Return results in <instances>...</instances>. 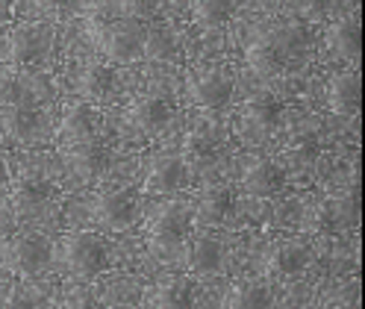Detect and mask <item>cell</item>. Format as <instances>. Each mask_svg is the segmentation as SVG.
Instances as JSON below:
<instances>
[{
	"label": "cell",
	"instance_id": "obj_1",
	"mask_svg": "<svg viewBox=\"0 0 365 309\" xmlns=\"http://www.w3.org/2000/svg\"><path fill=\"white\" fill-rule=\"evenodd\" d=\"M62 262L77 280H91L109 268V248L98 233H68L62 241Z\"/></svg>",
	"mask_w": 365,
	"mask_h": 309
},
{
	"label": "cell",
	"instance_id": "obj_2",
	"mask_svg": "<svg viewBox=\"0 0 365 309\" xmlns=\"http://www.w3.org/2000/svg\"><path fill=\"white\" fill-rule=\"evenodd\" d=\"M301 33L298 30H262L247 44V65L259 74H274L289 62V53L298 48Z\"/></svg>",
	"mask_w": 365,
	"mask_h": 309
},
{
	"label": "cell",
	"instance_id": "obj_3",
	"mask_svg": "<svg viewBox=\"0 0 365 309\" xmlns=\"http://www.w3.org/2000/svg\"><path fill=\"white\" fill-rule=\"evenodd\" d=\"M98 51L109 59V62H118V65H130L142 56V44H145V30L135 27L133 21H115V24H98L95 33Z\"/></svg>",
	"mask_w": 365,
	"mask_h": 309
},
{
	"label": "cell",
	"instance_id": "obj_4",
	"mask_svg": "<svg viewBox=\"0 0 365 309\" xmlns=\"http://www.w3.org/2000/svg\"><path fill=\"white\" fill-rule=\"evenodd\" d=\"M53 48V27L44 24V21H24V24H15L9 30L6 38V51H9V62L24 68V65H38Z\"/></svg>",
	"mask_w": 365,
	"mask_h": 309
},
{
	"label": "cell",
	"instance_id": "obj_5",
	"mask_svg": "<svg viewBox=\"0 0 365 309\" xmlns=\"http://www.w3.org/2000/svg\"><path fill=\"white\" fill-rule=\"evenodd\" d=\"M236 92V80L224 68H195L186 77V95L200 109H224Z\"/></svg>",
	"mask_w": 365,
	"mask_h": 309
},
{
	"label": "cell",
	"instance_id": "obj_6",
	"mask_svg": "<svg viewBox=\"0 0 365 309\" xmlns=\"http://www.w3.org/2000/svg\"><path fill=\"white\" fill-rule=\"evenodd\" d=\"M6 265L21 274V277H41L44 271L51 268V262H53V245L44 236L38 233H27V236H12L6 241Z\"/></svg>",
	"mask_w": 365,
	"mask_h": 309
},
{
	"label": "cell",
	"instance_id": "obj_7",
	"mask_svg": "<svg viewBox=\"0 0 365 309\" xmlns=\"http://www.w3.org/2000/svg\"><path fill=\"white\" fill-rule=\"evenodd\" d=\"M139 215H142V201L130 189H109L95 201V218L101 221V227L112 233H124L135 227Z\"/></svg>",
	"mask_w": 365,
	"mask_h": 309
},
{
	"label": "cell",
	"instance_id": "obj_8",
	"mask_svg": "<svg viewBox=\"0 0 365 309\" xmlns=\"http://www.w3.org/2000/svg\"><path fill=\"white\" fill-rule=\"evenodd\" d=\"M48 92H51L48 83L27 74V71H4L0 74V109L38 106V100Z\"/></svg>",
	"mask_w": 365,
	"mask_h": 309
},
{
	"label": "cell",
	"instance_id": "obj_9",
	"mask_svg": "<svg viewBox=\"0 0 365 309\" xmlns=\"http://www.w3.org/2000/svg\"><path fill=\"white\" fill-rule=\"evenodd\" d=\"M280 124V103L274 98H257L250 100L245 109H242V118H239V130L242 136L250 142V145H259L265 142L274 130Z\"/></svg>",
	"mask_w": 365,
	"mask_h": 309
},
{
	"label": "cell",
	"instance_id": "obj_10",
	"mask_svg": "<svg viewBox=\"0 0 365 309\" xmlns=\"http://www.w3.org/2000/svg\"><path fill=\"white\" fill-rule=\"evenodd\" d=\"M195 224V212L189 204H182V201H171L165 206H159L150 218V239H159V241H165V245H174V241H182V236H186Z\"/></svg>",
	"mask_w": 365,
	"mask_h": 309
},
{
	"label": "cell",
	"instance_id": "obj_11",
	"mask_svg": "<svg viewBox=\"0 0 365 309\" xmlns=\"http://www.w3.org/2000/svg\"><path fill=\"white\" fill-rule=\"evenodd\" d=\"M186 183H189V162H186V157H177V153L153 159L148 174H145V192L148 194H171Z\"/></svg>",
	"mask_w": 365,
	"mask_h": 309
},
{
	"label": "cell",
	"instance_id": "obj_12",
	"mask_svg": "<svg viewBox=\"0 0 365 309\" xmlns=\"http://www.w3.org/2000/svg\"><path fill=\"white\" fill-rule=\"evenodd\" d=\"M98 132V112L95 106L86 100H71L65 103L62 118H59V136L68 145H80V142H91Z\"/></svg>",
	"mask_w": 365,
	"mask_h": 309
},
{
	"label": "cell",
	"instance_id": "obj_13",
	"mask_svg": "<svg viewBox=\"0 0 365 309\" xmlns=\"http://www.w3.org/2000/svg\"><path fill=\"white\" fill-rule=\"evenodd\" d=\"M242 189L257 197H274L286 189V171L274 159H254L242 171Z\"/></svg>",
	"mask_w": 365,
	"mask_h": 309
},
{
	"label": "cell",
	"instance_id": "obj_14",
	"mask_svg": "<svg viewBox=\"0 0 365 309\" xmlns=\"http://www.w3.org/2000/svg\"><path fill=\"white\" fill-rule=\"evenodd\" d=\"M65 159H68V168L77 174V180L95 183L109 165V150L101 142L91 139V142H80V145H68Z\"/></svg>",
	"mask_w": 365,
	"mask_h": 309
},
{
	"label": "cell",
	"instance_id": "obj_15",
	"mask_svg": "<svg viewBox=\"0 0 365 309\" xmlns=\"http://www.w3.org/2000/svg\"><path fill=\"white\" fill-rule=\"evenodd\" d=\"M327 106L330 112L354 118L362 106V80L356 71H339L327 83Z\"/></svg>",
	"mask_w": 365,
	"mask_h": 309
},
{
	"label": "cell",
	"instance_id": "obj_16",
	"mask_svg": "<svg viewBox=\"0 0 365 309\" xmlns=\"http://www.w3.org/2000/svg\"><path fill=\"white\" fill-rule=\"evenodd\" d=\"M130 121H133V127L148 132V136H159V132H165L171 127L174 106L165 98H156V95L139 98L130 106Z\"/></svg>",
	"mask_w": 365,
	"mask_h": 309
},
{
	"label": "cell",
	"instance_id": "obj_17",
	"mask_svg": "<svg viewBox=\"0 0 365 309\" xmlns=\"http://www.w3.org/2000/svg\"><path fill=\"white\" fill-rule=\"evenodd\" d=\"M77 92H80V100L86 103H103L118 92V77L109 65L88 62L83 65V71L77 77Z\"/></svg>",
	"mask_w": 365,
	"mask_h": 309
},
{
	"label": "cell",
	"instance_id": "obj_18",
	"mask_svg": "<svg viewBox=\"0 0 365 309\" xmlns=\"http://www.w3.org/2000/svg\"><path fill=\"white\" fill-rule=\"evenodd\" d=\"M233 204H236V197H233L230 186H210L197 197L192 212H195V221H200V224H207V227H215V224H224L227 221Z\"/></svg>",
	"mask_w": 365,
	"mask_h": 309
},
{
	"label": "cell",
	"instance_id": "obj_19",
	"mask_svg": "<svg viewBox=\"0 0 365 309\" xmlns=\"http://www.w3.org/2000/svg\"><path fill=\"white\" fill-rule=\"evenodd\" d=\"M197 286L189 277H168L150 292V309H195Z\"/></svg>",
	"mask_w": 365,
	"mask_h": 309
},
{
	"label": "cell",
	"instance_id": "obj_20",
	"mask_svg": "<svg viewBox=\"0 0 365 309\" xmlns=\"http://www.w3.org/2000/svg\"><path fill=\"white\" fill-rule=\"evenodd\" d=\"M312 259V251L307 241L301 239H289L283 245H277V251L271 253V271L280 277H298L301 271H307V265Z\"/></svg>",
	"mask_w": 365,
	"mask_h": 309
},
{
	"label": "cell",
	"instance_id": "obj_21",
	"mask_svg": "<svg viewBox=\"0 0 365 309\" xmlns=\"http://www.w3.org/2000/svg\"><path fill=\"white\" fill-rule=\"evenodd\" d=\"M189 268L197 277H212L224 268V245L215 236H200L189 248Z\"/></svg>",
	"mask_w": 365,
	"mask_h": 309
},
{
	"label": "cell",
	"instance_id": "obj_22",
	"mask_svg": "<svg viewBox=\"0 0 365 309\" xmlns=\"http://www.w3.org/2000/svg\"><path fill=\"white\" fill-rule=\"evenodd\" d=\"M4 127L18 142H36L44 132V115L36 106H15V109H6Z\"/></svg>",
	"mask_w": 365,
	"mask_h": 309
},
{
	"label": "cell",
	"instance_id": "obj_23",
	"mask_svg": "<svg viewBox=\"0 0 365 309\" xmlns=\"http://www.w3.org/2000/svg\"><path fill=\"white\" fill-rule=\"evenodd\" d=\"M274 292L268 283L259 280H242L227 295V309H271Z\"/></svg>",
	"mask_w": 365,
	"mask_h": 309
},
{
	"label": "cell",
	"instance_id": "obj_24",
	"mask_svg": "<svg viewBox=\"0 0 365 309\" xmlns=\"http://www.w3.org/2000/svg\"><path fill=\"white\" fill-rule=\"evenodd\" d=\"M327 41H330L333 53L345 62H356L362 53V30L356 21H336L327 30Z\"/></svg>",
	"mask_w": 365,
	"mask_h": 309
},
{
	"label": "cell",
	"instance_id": "obj_25",
	"mask_svg": "<svg viewBox=\"0 0 365 309\" xmlns=\"http://www.w3.org/2000/svg\"><path fill=\"white\" fill-rule=\"evenodd\" d=\"M51 194H53V186L51 180H44V177L38 174H27V177H21V180H15V189H12V204L18 206H41V204H48L51 201Z\"/></svg>",
	"mask_w": 365,
	"mask_h": 309
},
{
	"label": "cell",
	"instance_id": "obj_26",
	"mask_svg": "<svg viewBox=\"0 0 365 309\" xmlns=\"http://www.w3.org/2000/svg\"><path fill=\"white\" fill-rule=\"evenodd\" d=\"M242 0H192V18L197 27H221L236 15Z\"/></svg>",
	"mask_w": 365,
	"mask_h": 309
},
{
	"label": "cell",
	"instance_id": "obj_27",
	"mask_svg": "<svg viewBox=\"0 0 365 309\" xmlns=\"http://www.w3.org/2000/svg\"><path fill=\"white\" fill-rule=\"evenodd\" d=\"M142 56H148V59H159V62L174 59V56H177V38H174V33H171L168 27H156V30L145 33Z\"/></svg>",
	"mask_w": 365,
	"mask_h": 309
},
{
	"label": "cell",
	"instance_id": "obj_28",
	"mask_svg": "<svg viewBox=\"0 0 365 309\" xmlns=\"http://www.w3.org/2000/svg\"><path fill=\"white\" fill-rule=\"evenodd\" d=\"M118 9L127 21H153L159 12V0H118Z\"/></svg>",
	"mask_w": 365,
	"mask_h": 309
},
{
	"label": "cell",
	"instance_id": "obj_29",
	"mask_svg": "<svg viewBox=\"0 0 365 309\" xmlns=\"http://www.w3.org/2000/svg\"><path fill=\"white\" fill-rule=\"evenodd\" d=\"M292 6L304 21H324L333 12L336 0H292Z\"/></svg>",
	"mask_w": 365,
	"mask_h": 309
},
{
	"label": "cell",
	"instance_id": "obj_30",
	"mask_svg": "<svg viewBox=\"0 0 365 309\" xmlns=\"http://www.w3.org/2000/svg\"><path fill=\"white\" fill-rule=\"evenodd\" d=\"M318 157V145L312 139H298L289 150H286V162L294 165V168H301V165H312Z\"/></svg>",
	"mask_w": 365,
	"mask_h": 309
},
{
	"label": "cell",
	"instance_id": "obj_31",
	"mask_svg": "<svg viewBox=\"0 0 365 309\" xmlns=\"http://www.w3.org/2000/svg\"><path fill=\"white\" fill-rule=\"evenodd\" d=\"M4 309H41V300L27 289V286H12L4 298Z\"/></svg>",
	"mask_w": 365,
	"mask_h": 309
},
{
	"label": "cell",
	"instance_id": "obj_32",
	"mask_svg": "<svg viewBox=\"0 0 365 309\" xmlns=\"http://www.w3.org/2000/svg\"><path fill=\"white\" fill-rule=\"evenodd\" d=\"M77 0H30V6L44 18H62L74 9Z\"/></svg>",
	"mask_w": 365,
	"mask_h": 309
},
{
	"label": "cell",
	"instance_id": "obj_33",
	"mask_svg": "<svg viewBox=\"0 0 365 309\" xmlns=\"http://www.w3.org/2000/svg\"><path fill=\"white\" fill-rule=\"evenodd\" d=\"M15 230H18L15 204L12 201H4V204H0V245H6V241L15 236Z\"/></svg>",
	"mask_w": 365,
	"mask_h": 309
},
{
	"label": "cell",
	"instance_id": "obj_34",
	"mask_svg": "<svg viewBox=\"0 0 365 309\" xmlns=\"http://www.w3.org/2000/svg\"><path fill=\"white\" fill-rule=\"evenodd\" d=\"M62 309H101L98 300L88 295V289H83V286H77V289H71L65 295V303Z\"/></svg>",
	"mask_w": 365,
	"mask_h": 309
},
{
	"label": "cell",
	"instance_id": "obj_35",
	"mask_svg": "<svg viewBox=\"0 0 365 309\" xmlns=\"http://www.w3.org/2000/svg\"><path fill=\"white\" fill-rule=\"evenodd\" d=\"M186 150L192 153L195 159H210V157H215V142L210 136H192Z\"/></svg>",
	"mask_w": 365,
	"mask_h": 309
},
{
	"label": "cell",
	"instance_id": "obj_36",
	"mask_svg": "<svg viewBox=\"0 0 365 309\" xmlns=\"http://www.w3.org/2000/svg\"><path fill=\"white\" fill-rule=\"evenodd\" d=\"M9 12V0H0V18H4Z\"/></svg>",
	"mask_w": 365,
	"mask_h": 309
},
{
	"label": "cell",
	"instance_id": "obj_37",
	"mask_svg": "<svg viewBox=\"0 0 365 309\" xmlns=\"http://www.w3.org/2000/svg\"><path fill=\"white\" fill-rule=\"evenodd\" d=\"M4 298H6V289H0V309H4Z\"/></svg>",
	"mask_w": 365,
	"mask_h": 309
}]
</instances>
